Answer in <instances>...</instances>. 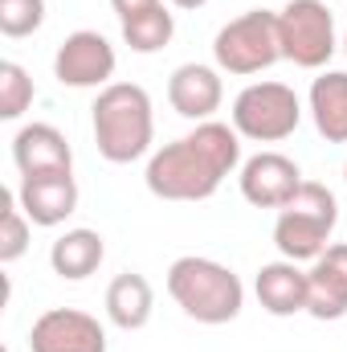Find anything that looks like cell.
I'll return each instance as SVG.
<instances>
[{
	"instance_id": "obj_1",
	"label": "cell",
	"mask_w": 347,
	"mask_h": 352,
	"mask_svg": "<svg viewBox=\"0 0 347 352\" xmlns=\"http://www.w3.org/2000/svg\"><path fill=\"white\" fill-rule=\"evenodd\" d=\"M241 168V135L229 123H196V131L180 135L152 152L147 160V192L160 201H208L225 176Z\"/></svg>"
},
{
	"instance_id": "obj_2",
	"label": "cell",
	"mask_w": 347,
	"mask_h": 352,
	"mask_svg": "<svg viewBox=\"0 0 347 352\" xmlns=\"http://www.w3.org/2000/svg\"><path fill=\"white\" fill-rule=\"evenodd\" d=\"M90 127L98 156L110 164H131L152 152L156 140V115H152V94L139 82H110L98 90L90 107Z\"/></svg>"
},
{
	"instance_id": "obj_3",
	"label": "cell",
	"mask_w": 347,
	"mask_h": 352,
	"mask_svg": "<svg viewBox=\"0 0 347 352\" xmlns=\"http://www.w3.org/2000/svg\"><path fill=\"white\" fill-rule=\"evenodd\" d=\"M168 295L188 320L208 324V328L237 320L241 307H246L241 278L225 263H213V258H200V254H184L168 266Z\"/></svg>"
},
{
	"instance_id": "obj_4",
	"label": "cell",
	"mask_w": 347,
	"mask_h": 352,
	"mask_svg": "<svg viewBox=\"0 0 347 352\" xmlns=\"http://www.w3.org/2000/svg\"><path fill=\"white\" fill-rule=\"evenodd\" d=\"M335 226H339V201H335V192L327 184H319V180H302V188L278 209L274 246L290 263H315L331 246Z\"/></svg>"
},
{
	"instance_id": "obj_5",
	"label": "cell",
	"mask_w": 347,
	"mask_h": 352,
	"mask_svg": "<svg viewBox=\"0 0 347 352\" xmlns=\"http://www.w3.org/2000/svg\"><path fill=\"white\" fill-rule=\"evenodd\" d=\"M278 58H282V37H278V12H270V8H250V12L233 16L213 41L217 70L237 74V78L270 70Z\"/></svg>"
},
{
	"instance_id": "obj_6",
	"label": "cell",
	"mask_w": 347,
	"mask_h": 352,
	"mask_svg": "<svg viewBox=\"0 0 347 352\" xmlns=\"http://www.w3.org/2000/svg\"><path fill=\"white\" fill-rule=\"evenodd\" d=\"M233 127L241 140H254V144H282L286 135L298 131L302 123V102L294 87L286 82H250L233 98V111H229Z\"/></svg>"
},
{
	"instance_id": "obj_7",
	"label": "cell",
	"mask_w": 347,
	"mask_h": 352,
	"mask_svg": "<svg viewBox=\"0 0 347 352\" xmlns=\"http://www.w3.org/2000/svg\"><path fill=\"white\" fill-rule=\"evenodd\" d=\"M278 37H282V58L302 70H323L339 50L335 12L323 0H290L278 12Z\"/></svg>"
},
{
	"instance_id": "obj_8",
	"label": "cell",
	"mask_w": 347,
	"mask_h": 352,
	"mask_svg": "<svg viewBox=\"0 0 347 352\" xmlns=\"http://www.w3.org/2000/svg\"><path fill=\"white\" fill-rule=\"evenodd\" d=\"M115 66H119L115 45H110L102 33H94V29L70 33V37L58 45V54H53V78H58L62 87H74V90L110 87Z\"/></svg>"
},
{
	"instance_id": "obj_9",
	"label": "cell",
	"mask_w": 347,
	"mask_h": 352,
	"mask_svg": "<svg viewBox=\"0 0 347 352\" xmlns=\"http://www.w3.org/2000/svg\"><path fill=\"white\" fill-rule=\"evenodd\" d=\"M29 352H106V328L78 307H49L33 320Z\"/></svg>"
},
{
	"instance_id": "obj_10",
	"label": "cell",
	"mask_w": 347,
	"mask_h": 352,
	"mask_svg": "<svg viewBox=\"0 0 347 352\" xmlns=\"http://www.w3.org/2000/svg\"><path fill=\"white\" fill-rule=\"evenodd\" d=\"M237 184L254 209H282L302 188V168L282 152H258L241 164Z\"/></svg>"
},
{
	"instance_id": "obj_11",
	"label": "cell",
	"mask_w": 347,
	"mask_h": 352,
	"mask_svg": "<svg viewBox=\"0 0 347 352\" xmlns=\"http://www.w3.org/2000/svg\"><path fill=\"white\" fill-rule=\"evenodd\" d=\"M168 102H172L176 115H184V119H192V123H208V119L221 111V102H225L221 70L200 66V62L176 66L172 78H168Z\"/></svg>"
},
{
	"instance_id": "obj_12",
	"label": "cell",
	"mask_w": 347,
	"mask_h": 352,
	"mask_svg": "<svg viewBox=\"0 0 347 352\" xmlns=\"http://www.w3.org/2000/svg\"><path fill=\"white\" fill-rule=\"evenodd\" d=\"M16 201L33 226H62L78 209V180L74 173H45V176H21Z\"/></svg>"
},
{
	"instance_id": "obj_13",
	"label": "cell",
	"mask_w": 347,
	"mask_h": 352,
	"mask_svg": "<svg viewBox=\"0 0 347 352\" xmlns=\"http://www.w3.org/2000/svg\"><path fill=\"white\" fill-rule=\"evenodd\" d=\"M12 164L21 168V176L74 173V152L53 123H25L12 135Z\"/></svg>"
},
{
	"instance_id": "obj_14",
	"label": "cell",
	"mask_w": 347,
	"mask_h": 352,
	"mask_svg": "<svg viewBox=\"0 0 347 352\" xmlns=\"http://www.w3.org/2000/svg\"><path fill=\"white\" fill-rule=\"evenodd\" d=\"M307 278H311L307 316H315V320H344L347 316V242L327 246L311 263Z\"/></svg>"
},
{
	"instance_id": "obj_15",
	"label": "cell",
	"mask_w": 347,
	"mask_h": 352,
	"mask_svg": "<svg viewBox=\"0 0 347 352\" xmlns=\"http://www.w3.org/2000/svg\"><path fill=\"white\" fill-rule=\"evenodd\" d=\"M254 291H258V303L270 316H278V320L298 316L311 303V278H307V270H298V263H290V258H278V263L261 266L258 278H254Z\"/></svg>"
},
{
	"instance_id": "obj_16",
	"label": "cell",
	"mask_w": 347,
	"mask_h": 352,
	"mask_svg": "<svg viewBox=\"0 0 347 352\" xmlns=\"http://www.w3.org/2000/svg\"><path fill=\"white\" fill-rule=\"evenodd\" d=\"M152 307H156V291H152V283L143 274L127 270V274L110 278V287H106V316H110L115 328H123V332L147 328Z\"/></svg>"
},
{
	"instance_id": "obj_17",
	"label": "cell",
	"mask_w": 347,
	"mask_h": 352,
	"mask_svg": "<svg viewBox=\"0 0 347 352\" xmlns=\"http://www.w3.org/2000/svg\"><path fill=\"white\" fill-rule=\"evenodd\" d=\"M102 258H106L102 234H98V230H86V226L66 230V234L49 246V266H53V274H58V278H70V283L90 278V274L102 266Z\"/></svg>"
},
{
	"instance_id": "obj_18",
	"label": "cell",
	"mask_w": 347,
	"mask_h": 352,
	"mask_svg": "<svg viewBox=\"0 0 347 352\" xmlns=\"http://www.w3.org/2000/svg\"><path fill=\"white\" fill-rule=\"evenodd\" d=\"M311 119L327 144H347V74L323 70L311 82Z\"/></svg>"
},
{
	"instance_id": "obj_19",
	"label": "cell",
	"mask_w": 347,
	"mask_h": 352,
	"mask_svg": "<svg viewBox=\"0 0 347 352\" xmlns=\"http://www.w3.org/2000/svg\"><path fill=\"white\" fill-rule=\"evenodd\" d=\"M172 33H176V16L164 4H156V8L135 12V16L123 21V41H127L135 54H160V50L172 41Z\"/></svg>"
},
{
	"instance_id": "obj_20",
	"label": "cell",
	"mask_w": 347,
	"mask_h": 352,
	"mask_svg": "<svg viewBox=\"0 0 347 352\" xmlns=\"http://www.w3.org/2000/svg\"><path fill=\"white\" fill-rule=\"evenodd\" d=\"M29 217H25V209H21V201H16V192L12 188H4L0 192V263H16L25 250H29Z\"/></svg>"
},
{
	"instance_id": "obj_21",
	"label": "cell",
	"mask_w": 347,
	"mask_h": 352,
	"mask_svg": "<svg viewBox=\"0 0 347 352\" xmlns=\"http://www.w3.org/2000/svg\"><path fill=\"white\" fill-rule=\"evenodd\" d=\"M33 107V78L16 62H0V119H21Z\"/></svg>"
},
{
	"instance_id": "obj_22",
	"label": "cell",
	"mask_w": 347,
	"mask_h": 352,
	"mask_svg": "<svg viewBox=\"0 0 347 352\" xmlns=\"http://www.w3.org/2000/svg\"><path fill=\"white\" fill-rule=\"evenodd\" d=\"M45 25V0H0V33L21 41Z\"/></svg>"
},
{
	"instance_id": "obj_23",
	"label": "cell",
	"mask_w": 347,
	"mask_h": 352,
	"mask_svg": "<svg viewBox=\"0 0 347 352\" xmlns=\"http://www.w3.org/2000/svg\"><path fill=\"white\" fill-rule=\"evenodd\" d=\"M156 4H164V0H110V8L119 12V21H127V16H135V12H147V8H156Z\"/></svg>"
},
{
	"instance_id": "obj_24",
	"label": "cell",
	"mask_w": 347,
	"mask_h": 352,
	"mask_svg": "<svg viewBox=\"0 0 347 352\" xmlns=\"http://www.w3.org/2000/svg\"><path fill=\"white\" fill-rule=\"evenodd\" d=\"M176 8H184V12H192V8H204L208 0H172Z\"/></svg>"
},
{
	"instance_id": "obj_25",
	"label": "cell",
	"mask_w": 347,
	"mask_h": 352,
	"mask_svg": "<svg viewBox=\"0 0 347 352\" xmlns=\"http://www.w3.org/2000/svg\"><path fill=\"white\" fill-rule=\"evenodd\" d=\"M344 54H347V37H344Z\"/></svg>"
},
{
	"instance_id": "obj_26",
	"label": "cell",
	"mask_w": 347,
	"mask_h": 352,
	"mask_svg": "<svg viewBox=\"0 0 347 352\" xmlns=\"http://www.w3.org/2000/svg\"><path fill=\"white\" fill-rule=\"evenodd\" d=\"M344 180H347V168H344Z\"/></svg>"
},
{
	"instance_id": "obj_27",
	"label": "cell",
	"mask_w": 347,
	"mask_h": 352,
	"mask_svg": "<svg viewBox=\"0 0 347 352\" xmlns=\"http://www.w3.org/2000/svg\"><path fill=\"white\" fill-rule=\"evenodd\" d=\"M4 352H8V349H4Z\"/></svg>"
}]
</instances>
